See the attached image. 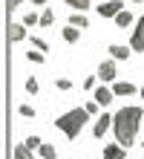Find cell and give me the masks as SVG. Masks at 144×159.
<instances>
[{
    "instance_id": "6da1fadb",
    "label": "cell",
    "mask_w": 144,
    "mask_h": 159,
    "mask_svg": "<svg viewBox=\"0 0 144 159\" xmlns=\"http://www.w3.org/2000/svg\"><path fill=\"white\" fill-rule=\"evenodd\" d=\"M141 107H121L112 119V130H115V142L130 148L138 136V127H141Z\"/></svg>"
},
{
    "instance_id": "7a4b0ae2",
    "label": "cell",
    "mask_w": 144,
    "mask_h": 159,
    "mask_svg": "<svg viewBox=\"0 0 144 159\" xmlns=\"http://www.w3.org/2000/svg\"><path fill=\"white\" fill-rule=\"evenodd\" d=\"M86 119H89L86 107H75V110H66L61 119H55V127L63 130L66 139H78V133H81L84 125H86Z\"/></svg>"
},
{
    "instance_id": "3957f363",
    "label": "cell",
    "mask_w": 144,
    "mask_h": 159,
    "mask_svg": "<svg viewBox=\"0 0 144 159\" xmlns=\"http://www.w3.org/2000/svg\"><path fill=\"white\" fill-rule=\"evenodd\" d=\"M112 119H115V116H107V113H104L101 119H95V125H92V136H95V139H101V136L112 127Z\"/></svg>"
},
{
    "instance_id": "277c9868",
    "label": "cell",
    "mask_w": 144,
    "mask_h": 159,
    "mask_svg": "<svg viewBox=\"0 0 144 159\" xmlns=\"http://www.w3.org/2000/svg\"><path fill=\"white\" fill-rule=\"evenodd\" d=\"M118 12H124V3H121V0H110V3H101L98 6V15L101 17H115Z\"/></svg>"
},
{
    "instance_id": "5b68a950",
    "label": "cell",
    "mask_w": 144,
    "mask_h": 159,
    "mask_svg": "<svg viewBox=\"0 0 144 159\" xmlns=\"http://www.w3.org/2000/svg\"><path fill=\"white\" fill-rule=\"evenodd\" d=\"M133 49H141L144 52V15L138 17V26L133 29Z\"/></svg>"
},
{
    "instance_id": "8992f818",
    "label": "cell",
    "mask_w": 144,
    "mask_h": 159,
    "mask_svg": "<svg viewBox=\"0 0 144 159\" xmlns=\"http://www.w3.org/2000/svg\"><path fill=\"white\" fill-rule=\"evenodd\" d=\"M23 38H26V23H9V41L20 43Z\"/></svg>"
},
{
    "instance_id": "52a82bcc",
    "label": "cell",
    "mask_w": 144,
    "mask_h": 159,
    "mask_svg": "<svg viewBox=\"0 0 144 159\" xmlns=\"http://www.w3.org/2000/svg\"><path fill=\"white\" fill-rule=\"evenodd\" d=\"M98 78L101 81H115V61H104L98 67Z\"/></svg>"
},
{
    "instance_id": "ba28073f",
    "label": "cell",
    "mask_w": 144,
    "mask_h": 159,
    "mask_svg": "<svg viewBox=\"0 0 144 159\" xmlns=\"http://www.w3.org/2000/svg\"><path fill=\"white\" fill-rule=\"evenodd\" d=\"M112 98H115V93H112V90H107V87H95V101H98L101 107H107Z\"/></svg>"
},
{
    "instance_id": "9c48e42d",
    "label": "cell",
    "mask_w": 144,
    "mask_h": 159,
    "mask_svg": "<svg viewBox=\"0 0 144 159\" xmlns=\"http://www.w3.org/2000/svg\"><path fill=\"white\" fill-rule=\"evenodd\" d=\"M124 145H107L104 148V159H124Z\"/></svg>"
},
{
    "instance_id": "30bf717a",
    "label": "cell",
    "mask_w": 144,
    "mask_h": 159,
    "mask_svg": "<svg viewBox=\"0 0 144 159\" xmlns=\"http://www.w3.org/2000/svg\"><path fill=\"white\" fill-rule=\"evenodd\" d=\"M112 93H115V96H133V93H136V87H133L130 81H115Z\"/></svg>"
},
{
    "instance_id": "8fae6325",
    "label": "cell",
    "mask_w": 144,
    "mask_h": 159,
    "mask_svg": "<svg viewBox=\"0 0 144 159\" xmlns=\"http://www.w3.org/2000/svg\"><path fill=\"white\" fill-rule=\"evenodd\" d=\"M110 55H112V61H127V58H130V49H127V46L112 43V46H110Z\"/></svg>"
},
{
    "instance_id": "7c38bea8",
    "label": "cell",
    "mask_w": 144,
    "mask_h": 159,
    "mask_svg": "<svg viewBox=\"0 0 144 159\" xmlns=\"http://www.w3.org/2000/svg\"><path fill=\"white\" fill-rule=\"evenodd\" d=\"M78 32H81L78 26H72V23H69V26L63 29V41H66V43H78Z\"/></svg>"
},
{
    "instance_id": "4fadbf2b",
    "label": "cell",
    "mask_w": 144,
    "mask_h": 159,
    "mask_svg": "<svg viewBox=\"0 0 144 159\" xmlns=\"http://www.w3.org/2000/svg\"><path fill=\"white\" fill-rule=\"evenodd\" d=\"M130 23H133L130 12H118V15H115V26H118V29H124V26H130Z\"/></svg>"
},
{
    "instance_id": "5bb4252c",
    "label": "cell",
    "mask_w": 144,
    "mask_h": 159,
    "mask_svg": "<svg viewBox=\"0 0 144 159\" xmlns=\"http://www.w3.org/2000/svg\"><path fill=\"white\" fill-rule=\"evenodd\" d=\"M15 159H35V153L29 151L26 145H17V148H15Z\"/></svg>"
},
{
    "instance_id": "9a60e30c",
    "label": "cell",
    "mask_w": 144,
    "mask_h": 159,
    "mask_svg": "<svg viewBox=\"0 0 144 159\" xmlns=\"http://www.w3.org/2000/svg\"><path fill=\"white\" fill-rule=\"evenodd\" d=\"M69 23H72V26H78V29H84V26H89V23H86V17H84V12H75V15L69 17Z\"/></svg>"
},
{
    "instance_id": "2e32d148",
    "label": "cell",
    "mask_w": 144,
    "mask_h": 159,
    "mask_svg": "<svg viewBox=\"0 0 144 159\" xmlns=\"http://www.w3.org/2000/svg\"><path fill=\"white\" fill-rule=\"evenodd\" d=\"M23 145L29 148V151H41V145H43V139H41V136H29V139H26Z\"/></svg>"
},
{
    "instance_id": "e0dca14e",
    "label": "cell",
    "mask_w": 144,
    "mask_h": 159,
    "mask_svg": "<svg viewBox=\"0 0 144 159\" xmlns=\"http://www.w3.org/2000/svg\"><path fill=\"white\" fill-rule=\"evenodd\" d=\"M26 61H32V64H43V52H41V49H29V52H26Z\"/></svg>"
},
{
    "instance_id": "ac0fdd59",
    "label": "cell",
    "mask_w": 144,
    "mask_h": 159,
    "mask_svg": "<svg viewBox=\"0 0 144 159\" xmlns=\"http://www.w3.org/2000/svg\"><path fill=\"white\" fill-rule=\"evenodd\" d=\"M66 3H69L75 12H86V9H89V0H66Z\"/></svg>"
},
{
    "instance_id": "d6986e66",
    "label": "cell",
    "mask_w": 144,
    "mask_h": 159,
    "mask_svg": "<svg viewBox=\"0 0 144 159\" xmlns=\"http://www.w3.org/2000/svg\"><path fill=\"white\" fill-rule=\"evenodd\" d=\"M55 23V12H52V9H46V12L41 15V26H52Z\"/></svg>"
},
{
    "instance_id": "ffe728a7",
    "label": "cell",
    "mask_w": 144,
    "mask_h": 159,
    "mask_svg": "<svg viewBox=\"0 0 144 159\" xmlns=\"http://www.w3.org/2000/svg\"><path fill=\"white\" fill-rule=\"evenodd\" d=\"M17 113H20L23 119H35V107L32 104H20V107H17Z\"/></svg>"
},
{
    "instance_id": "44dd1931",
    "label": "cell",
    "mask_w": 144,
    "mask_h": 159,
    "mask_svg": "<svg viewBox=\"0 0 144 159\" xmlns=\"http://www.w3.org/2000/svg\"><path fill=\"white\" fill-rule=\"evenodd\" d=\"M41 156H43V159H55V148L43 142V145H41Z\"/></svg>"
},
{
    "instance_id": "7402d4cb",
    "label": "cell",
    "mask_w": 144,
    "mask_h": 159,
    "mask_svg": "<svg viewBox=\"0 0 144 159\" xmlns=\"http://www.w3.org/2000/svg\"><path fill=\"white\" fill-rule=\"evenodd\" d=\"M23 23H26V26H35V23H41V15H35V12H29V15L23 17Z\"/></svg>"
},
{
    "instance_id": "603a6c76",
    "label": "cell",
    "mask_w": 144,
    "mask_h": 159,
    "mask_svg": "<svg viewBox=\"0 0 144 159\" xmlns=\"http://www.w3.org/2000/svg\"><path fill=\"white\" fill-rule=\"evenodd\" d=\"M98 107H101V104H98V101H95V98H92V101H89V104H86V113H89V116H95V113H98Z\"/></svg>"
},
{
    "instance_id": "cb8c5ba5",
    "label": "cell",
    "mask_w": 144,
    "mask_h": 159,
    "mask_svg": "<svg viewBox=\"0 0 144 159\" xmlns=\"http://www.w3.org/2000/svg\"><path fill=\"white\" fill-rule=\"evenodd\" d=\"M58 90H72V81L69 78H58Z\"/></svg>"
},
{
    "instance_id": "d4e9b609",
    "label": "cell",
    "mask_w": 144,
    "mask_h": 159,
    "mask_svg": "<svg viewBox=\"0 0 144 159\" xmlns=\"http://www.w3.org/2000/svg\"><path fill=\"white\" fill-rule=\"evenodd\" d=\"M32 46H35V49H41V52H43V49H46V41H43V38H32Z\"/></svg>"
},
{
    "instance_id": "484cf974",
    "label": "cell",
    "mask_w": 144,
    "mask_h": 159,
    "mask_svg": "<svg viewBox=\"0 0 144 159\" xmlns=\"http://www.w3.org/2000/svg\"><path fill=\"white\" fill-rule=\"evenodd\" d=\"M26 93H37V81H35V78L26 81Z\"/></svg>"
},
{
    "instance_id": "4316f807",
    "label": "cell",
    "mask_w": 144,
    "mask_h": 159,
    "mask_svg": "<svg viewBox=\"0 0 144 159\" xmlns=\"http://www.w3.org/2000/svg\"><path fill=\"white\" fill-rule=\"evenodd\" d=\"M84 90H95V75H89V78L84 81Z\"/></svg>"
},
{
    "instance_id": "83f0119b",
    "label": "cell",
    "mask_w": 144,
    "mask_h": 159,
    "mask_svg": "<svg viewBox=\"0 0 144 159\" xmlns=\"http://www.w3.org/2000/svg\"><path fill=\"white\" fill-rule=\"evenodd\" d=\"M17 6H20V0H9V15L17 12Z\"/></svg>"
},
{
    "instance_id": "f1b7e54d",
    "label": "cell",
    "mask_w": 144,
    "mask_h": 159,
    "mask_svg": "<svg viewBox=\"0 0 144 159\" xmlns=\"http://www.w3.org/2000/svg\"><path fill=\"white\" fill-rule=\"evenodd\" d=\"M32 3H37V6H41V3H49V0H32Z\"/></svg>"
},
{
    "instance_id": "f546056e",
    "label": "cell",
    "mask_w": 144,
    "mask_h": 159,
    "mask_svg": "<svg viewBox=\"0 0 144 159\" xmlns=\"http://www.w3.org/2000/svg\"><path fill=\"white\" fill-rule=\"evenodd\" d=\"M138 96H141V101H144V87H141V90H138Z\"/></svg>"
},
{
    "instance_id": "4dcf8cb0",
    "label": "cell",
    "mask_w": 144,
    "mask_h": 159,
    "mask_svg": "<svg viewBox=\"0 0 144 159\" xmlns=\"http://www.w3.org/2000/svg\"><path fill=\"white\" fill-rule=\"evenodd\" d=\"M136 3H144V0H136Z\"/></svg>"
},
{
    "instance_id": "1f68e13d",
    "label": "cell",
    "mask_w": 144,
    "mask_h": 159,
    "mask_svg": "<svg viewBox=\"0 0 144 159\" xmlns=\"http://www.w3.org/2000/svg\"><path fill=\"white\" fill-rule=\"evenodd\" d=\"M141 145H144V142H141Z\"/></svg>"
}]
</instances>
